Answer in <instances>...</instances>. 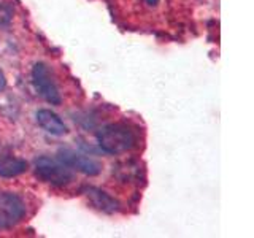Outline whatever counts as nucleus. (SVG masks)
Returning <instances> with one entry per match:
<instances>
[{
  "instance_id": "obj_8",
  "label": "nucleus",
  "mask_w": 254,
  "mask_h": 238,
  "mask_svg": "<svg viewBox=\"0 0 254 238\" xmlns=\"http://www.w3.org/2000/svg\"><path fill=\"white\" fill-rule=\"evenodd\" d=\"M27 170V162L21 157L2 156L0 157V177L2 178H14Z\"/></svg>"
},
{
  "instance_id": "obj_1",
  "label": "nucleus",
  "mask_w": 254,
  "mask_h": 238,
  "mask_svg": "<svg viewBox=\"0 0 254 238\" xmlns=\"http://www.w3.org/2000/svg\"><path fill=\"white\" fill-rule=\"evenodd\" d=\"M97 143L107 154H123L137 146L138 135L132 125L126 122H113L105 125L97 133Z\"/></svg>"
},
{
  "instance_id": "obj_2",
  "label": "nucleus",
  "mask_w": 254,
  "mask_h": 238,
  "mask_svg": "<svg viewBox=\"0 0 254 238\" xmlns=\"http://www.w3.org/2000/svg\"><path fill=\"white\" fill-rule=\"evenodd\" d=\"M35 177L56 187L68 186L75 178V173L70 167L62 162L59 157L42 156L35 161Z\"/></svg>"
},
{
  "instance_id": "obj_4",
  "label": "nucleus",
  "mask_w": 254,
  "mask_h": 238,
  "mask_svg": "<svg viewBox=\"0 0 254 238\" xmlns=\"http://www.w3.org/2000/svg\"><path fill=\"white\" fill-rule=\"evenodd\" d=\"M26 216V202L14 192H0V229L18 226Z\"/></svg>"
},
{
  "instance_id": "obj_9",
  "label": "nucleus",
  "mask_w": 254,
  "mask_h": 238,
  "mask_svg": "<svg viewBox=\"0 0 254 238\" xmlns=\"http://www.w3.org/2000/svg\"><path fill=\"white\" fill-rule=\"evenodd\" d=\"M146 3H148L149 6H156V5L159 3V0H146Z\"/></svg>"
},
{
  "instance_id": "obj_6",
  "label": "nucleus",
  "mask_w": 254,
  "mask_h": 238,
  "mask_svg": "<svg viewBox=\"0 0 254 238\" xmlns=\"http://www.w3.org/2000/svg\"><path fill=\"white\" fill-rule=\"evenodd\" d=\"M35 118H37L38 125L42 127L45 132L56 135V137H62V135H65L68 132L65 122L51 110H46V108L38 110Z\"/></svg>"
},
{
  "instance_id": "obj_3",
  "label": "nucleus",
  "mask_w": 254,
  "mask_h": 238,
  "mask_svg": "<svg viewBox=\"0 0 254 238\" xmlns=\"http://www.w3.org/2000/svg\"><path fill=\"white\" fill-rule=\"evenodd\" d=\"M32 83H34V87L40 97L50 102L51 105H61L62 97L58 81H56L51 68L45 62H37L32 67Z\"/></svg>"
},
{
  "instance_id": "obj_7",
  "label": "nucleus",
  "mask_w": 254,
  "mask_h": 238,
  "mask_svg": "<svg viewBox=\"0 0 254 238\" xmlns=\"http://www.w3.org/2000/svg\"><path fill=\"white\" fill-rule=\"evenodd\" d=\"M84 192H86L87 198L91 200V203L97 210H100L103 213H115V211L119 210V202L115 200V198L111 197L110 194L103 192L102 189L87 186V187H84Z\"/></svg>"
},
{
  "instance_id": "obj_5",
  "label": "nucleus",
  "mask_w": 254,
  "mask_h": 238,
  "mask_svg": "<svg viewBox=\"0 0 254 238\" xmlns=\"http://www.w3.org/2000/svg\"><path fill=\"white\" fill-rule=\"evenodd\" d=\"M58 157L62 162H65L71 170L81 172L84 175H89V177H95L102 172V164L99 161L83 153H76L73 149H61Z\"/></svg>"
}]
</instances>
